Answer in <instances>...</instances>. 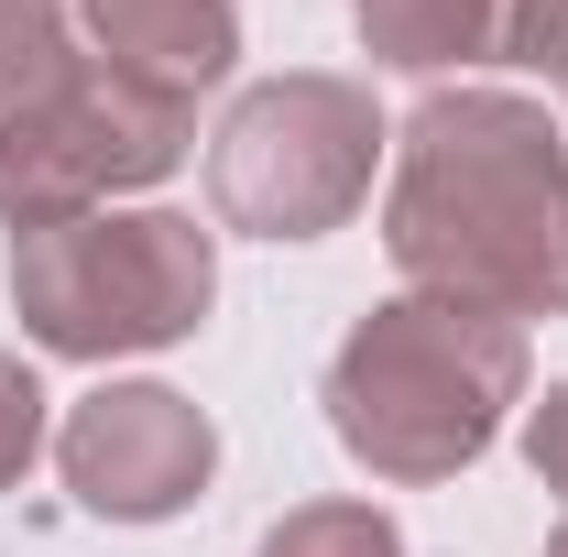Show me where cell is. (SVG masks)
I'll use <instances>...</instances> for the list:
<instances>
[{"instance_id":"obj_1","label":"cell","mask_w":568,"mask_h":557,"mask_svg":"<svg viewBox=\"0 0 568 557\" xmlns=\"http://www.w3.org/2000/svg\"><path fill=\"white\" fill-rule=\"evenodd\" d=\"M383 252L416 295L493 317H568V142L514 88H437L394 132Z\"/></svg>"},{"instance_id":"obj_2","label":"cell","mask_w":568,"mask_h":557,"mask_svg":"<svg viewBox=\"0 0 568 557\" xmlns=\"http://www.w3.org/2000/svg\"><path fill=\"white\" fill-rule=\"evenodd\" d=\"M514 405H525V328L459 295H394L328 361V426L383 482H459Z\"/></svg>"},{"instance_id":"obj_3","label":"cell","mask_w":568,"mask_h":557,"mask_svg":"<svg viewBox=\"0 0 568 557\" xmlns=\"http://www.w3.org/2000/svg\"><path fill=\"white\" fill-rule=\"evenodd\" d=\"M219 295V252L175 209H88L11 241V306L22 328L67 361H121V350H175Z\"/></svg>"},{"instance_id":"obj_4","label":"cell","mask_w":568,"mask_h":557,"mask_svg":"<svg viewBox=\"0 0 568 557\" xmlns=\"http://www.w3.org/2000/svg\"><path fill=\"white\" fill-rule=\"evenodd\" d=\"M197 99H164L121 77L110 55H77L44 99H22L0 121V219L11 230H55V219L110 209L121 186H153L186 164Z\"/></svg>"},{"instance_id":"obj_5","label":"cell","mask_w":568,"mask_h":557,"mask_svg":"<svg viewBox=\"0 0 568 557\" xmlns=\"http://www.w3.org/2000/svg\"><path fill=\"white\" fill-rule=\"evenodd\" d=\"M383 164V110L351 77H274L252 88L209 142V198L252 241H317L372 198Z\"/></svg>"},{"instance_id":"obj_6","label":"cell","mask_w":568,"mask_h":557,"mask_svg":"<svg viewBox=\"0 0 568 557\" xmlns=\"http://www.w3.org/2000/svg\"><path fill=\"white\" fill-rule=\"evenodd\" d=\"M67 459V492L99 514V525H164L186 514L219 470V426L175 394V383H99L88 405L55 437Z\"/></svg>"},{"instance_id":"obj_7","label":"cell","mask_w":568,"mask_h":557,"mask_svg":"<svg viewBox=\"0 0 568 557\" xmlns=\"http://www.w3.org/2000/svg\"><path fill=\"white\" fill-rule=\"evenodd\" d=\"M77 11H88L99 55L142 88H164V99H197L241 67V11L230 0H77Z\"/></svg>"},{"instance_id":"obj_8","label":"cell","mask_w":568,"mask_h":557,"mask_svg":"<svg viewBox=\"0 0 568 557\" xmlns=\"http://www.w3.org/2000/svg\"><path fill=\"white\" fill-rule=\"evenodd\" d=\"M361 44L405 77H448V67H514V11L525 0H351Z\"/></svg>"},{"instance_id":"obj_9","label":"cell","mask_w":568,"mask_h":557,"mask_svg":"<svg viewBox=\"0 0 568 557\" xmlns=\"http://www.w3.org/2000/svg\"><path fill=\"white\" fill-rule=\"evenodd\" d=\"M67 67H77L67 0H0V121H11L22 99H44Z\"/></svg>"},{"instance_id":"obj_10","label":"cell","mask_w":568,"mask_h":557,"mask_svg":"<svg viewBox=\"0 0 568 557\" xmlns=\"http://www.w3.org/2000/svg\"><path fill=\"white\" fill-rule=\"evenodd\" d=\"M263 557H405V536L372 503H295L274 536H263Z\"/></svg>"},{"instance_id":"obj_11","label":"cell","mask_w":568,"mask_h":557,"mask_svg":"<svg viewBox=\"0 0 568 557\" xmlns=\"http://www.w3.org/2000/svg\"><path fill=\"white\" fill-rule=\"evenodd\" d=\"M33 448H44V383L0 350V492L33 470Z\"/></svg>"},{"instance_id":"obj_12","label":"cell","mask_w":568,"mask_h":557,"mask_svg":"<svg viewBox=\"0 0 568 557\" xmlns=\"http://www.w3.org/2000/svg\"><path fill=\"white\" fill-rule=\"evenodd\" d=\"M514 67H536L547 88H568V0H525L514 11Z\"/></svg>"},{"instance_id":"obj_13","label":"cell","mask_w":568,"mask_h":557,"mask_svg":"<svg viewBox=\"0 0 568 557\" xmlns=\"http://www.w3.org/2000/svg\"><path fill=\"white\" fill-rule=\"evenodd\" d=\"M525 459H536V482H547V492H568V383L536 405V426H525Z\"/></svg>"},{"instance_id":"obj_14","label":"cell","mask_w":568,"mask_h":557,"mask_svg":"<svg viewBox=\"0 0 568 557\" xmlns=\"http://www.w3.org/2000/svg\"><path fill=\"white\" fill-rule=\"evenodd\" d=\"M547 557H568V525H558V536H547Z\"/></svg>"}]
</instances>
